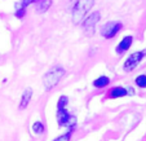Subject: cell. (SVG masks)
I'll return each instance as SVG.
<instances>
[{
    "label": "cell",
    "instance_id": "cell-1",
    "mask_svg": "<svg viewBox=\"0 0 146 141\" xmlns=\"http://www.w3.org/2000/svg\"><path fill=\"white\" fill-rule=\"evenodd\" d=\"M94 0H78L72 9V21L75 23H82L86 14L91 11V8L93 7Z\"/></svg>",
    "mask_w": 146,
    "mask_h": 141
},
{
    "label": "cell",
    "instance_id": "cell-2",
    "mask_svg": "<svg viewBox=\"0 0 146 141\" xmlns=\"http://www.w3.org/2000/svg\"><path fill=\"white\" fill-rule=\"evenodd\" d=\"M64 74H65V70L61 66H56L50 71H48L45 74L44 79H43V83H44L45 88L52 89L54 86H57V83L61 80V78L64 76Z\"/></svg>",
    "mask_w": 146,
    "mask_h": 141
},
{
    "label": "cell",
    "instance_id": "cell-3",
    "mask_svg": "<svg viewBox=\"0 0 146 141\" xmlns=\"http://www.w3.org/2000/svg\"><path fill=\"white\" fill-rule=\"evenodd\" d=\"M57 123L60 127H69L70 130L75 127L76 118L69 113L66 109H58L57 110Z\"/></svg>",
    "mask_w": 146,
    "mask_h": 141
},
{
    "label": "cell",
    "instance_id": "cell-4",
    "mask_svg": "<svg viewBox=\"0 0 146 141\" xmlns=\"http://www.w3.org/2000/svg\"><path fill=\"white\" fill-rule=\"evenodd\" d=\"M145 55H146V51L132 53V55L125 60V62H124V70H125V71H132V70L140 64L141 60L145 57Z\"/></svg>",
    "mask_w": 146,
    "mask_h": 141
},
{
    "label": "cell",
    "instance_id": "cell-5",
    "mask_svg": "<svg viewBox=\"0 0 146 141\" xmlns=\"http://www.w3.org/2000/svg\"><path fill=\"white\" fill-rule=\"evenodd\" d=\"M121 27H123V25L120 22H108L105 26H102L101 35L106 39H111L120 31Z\"/></svg>",
    "mask_w": 146,
    "mask_h": 141
},
{
    "label": "cell",
    "instance_id": "cell-6",
    "mask_svg": "<svg viewBox=\"0 0 146 141\" xmlns=\"http://www.w3.org/2000/svg\"><path fill=\"white\" fill-rule=\"evenodd\" d=\"M100 12H94L92 13L88 18L84 19V31L87 33L88 36H92L94 34V29H96V25L100 21Z\"/></svg>",
    "mask_w": 146,
    "mask_h": 141
},
{
    "label": "cell",
    "instance_id": "cell-7",
    "mask_svg": "<svg viewBox=\"0 0 146 141\" xmlns=\"http://www.w3.org/2000/svg\"><path fill=\"white\" fill-rule=\"evenodd\" d=\"M132 42H133V38L132 36H125V38L121 39V42L119 43L118 48H116V52L118 53H123L125 51H128L132 45Z\"/></svg>",
    "mask_w": 146,
    "mask_h": 141
},
{
    "label": "cell",
    "instance_id": "cell-8",
    "mask_svg": "<svg viewBox=\"0 0 146 141\" xmlns=\"http://www.w3.org/2000/svg\"><path fill=\"white\" fill-rule=\"evenodd\" d=\"M31 97H33V91H31L30 88H27L25 92H23L22 97H21V102H19V109H21V110L27 108V105H29V102H30Z\"/></svg>",
    "mask_w": 146,
    "mask_h": 141
},
{
    "label": "cell",
    "instance_id": "cell-9",
    "mask_svg": "<svg viewBox=\"0 0 146 141\" xmlns=\"http://www.w3.org/2000/svg\"><path fill=\"white\" fill-rule=\"evenodd\" d=\"M109 96L111 98H119V97H124L127 96V89L123 88V87H115L109 92Z\"/></svg>",
    "mask_w": 146,
    "mask_h": 141
},
{
    "label": "cell",
    "instance_id": "cell-10",
    "mask_svg": "<svg viewBox=\"0 0 146 141\" xmlns=\"http://www.w3.org/2000/svg\"><path fill=\"white\" fill-rule=\"evenodd\" d=\"M109 83H110V79L108 76H100L98 79H96L93 82V86L96 88H104V87L109 86Z\"/></svg>",
    "mask_w": 146,
    "mask_h": 141
},
{
    "label": "cell",
    "instance_id": "cell-11",
    "mask_svg": "<svg viewBox=\"0 0 146 141\" xmlns=\"http://www.w3.org/2000/svg\"><path fill=\"white\" fill-rule=\"evenodd\" d=\"M67 102H69L67 96H61L60 100H58V102H57V109H66Z\"/></svg>",
    "mask_w": 146,
    "mask_h": 141
},
{
    "label": "cell",
    "instance_id": "cell-12",
    "mask_svg": "<svg viewBox=\"0 0 146 141\" xmlns=\"http://www.w3.org/2000/svg\"><path fill=\"white\" fill-rule=\"evenodd\" d=\"M136 84L140 88H146V75H138L136 78Z\"/></svg>",
    "mask_w": 146,
    "mask_h": 141
},
{
    "label": "cell",
    "instance_id": "cell-13",
    "mask_svg": "<svg viewBox=\"0 0 146 141\" xmlns=\"http://www.w3.org/2000/svg\"><path fill=\"white\" fill-rule=\"evenodd\" d=\"M71 135H72V130H70L69 132H66L65 135L58 136V137L54 138L53 141H70V137H71Z\"/></svg>",
    "mask_w": 146,
    "mask_h": 141
},
{
    "label": "cell",
    "instance_id": "cell-14",
    "mask_svg": "<svg viewBox=\"0 0 146 141\" xmlns=\"http://www.w3.org/2000/svg\"><path fill=\"white\" fill-rule=\"evenodd\" d=\"M33 131L35 133H41L43 131H44V126H43V123L41 122H35L33 124Z\"/></svg>",
    "mask_w": 146,
    "mask_h": 141
},
{
    "label": "cell",
    "instance_id": "cell-15",
    "mask_svg": "<svg viewBox=\"0 0 146 141\" xmlns=\"http://www.w3.org/2000/svg\"><path fill=\"white\" fill-rule=\"evenodd\" d=\"M43 3L44 4H41V5L39 7V12H45L50 7V3H52V1H50V0H45V1H43Z\"/></svg>",
    "mask_w": 146,
    "mask_h": 141
},
{
    "label": "cell",
    "instance_id": "cell-16",
    "mask_svg": "<svg viewBox=\"0 0 146 141\" xmlns=\"http://www.w3.org/2000/svg\"><path fill=\"white\" fill-rule=\"evenodd\" d=\"M25 14H26V8H19L18 11L16 12V17H18V18L25 17Z\"/></svg>",
    "mask_w": 146,
    "mask_h": 141
},
{
    "label": "cell",
    "instance_id": "cell-17",
    "mask_svg": "<svg viewBox=\"0 0 146 141\" xmlns=\"http://www.w3.org/2000/svg\"><path fill=\"white\" fill-rule=\"evenodd\" d=\"M31 3V0H22V4H21V8H26L29 4Z\"/></svg>",
    "mask_w": 146,
    "mask_h": 141
},
{
    "label": "cell",
    "instance_id": "cell-18",
    "mask_svg": "<svg viewBox=\"0 0 146 141\" xmlns=\"http://www.w3.org/2000/svg\"><path fill=\"white\" fill-rule=\"evenodd\" d=\"M39 1H41V0H31V3H39Z\"/></svg>",
    "mask_w": 146,
    "mask_h": 141
}]
</instances>
